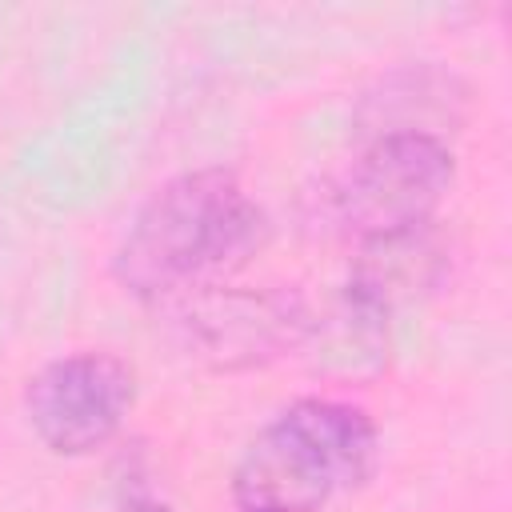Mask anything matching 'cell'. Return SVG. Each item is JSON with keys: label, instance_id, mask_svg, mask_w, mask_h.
<instances>
[{"label": "cell", "instance_id": "obj_4", "mask_svg": "<svg viewBox=\"0 0 512 512\" xmlns=\"http://www.w3.org/2000/svg\"><path fill=\"white\" fill-rule=\"evenodd\" d=\"M172 304V332L188 360L212 372H252L308 348L316 312L288 284H204Z\"/></svg>", "mask_w": 512, "mask_h": 512}, {"label": "cell", "instance_id": "obj_3", "mask_svg": "<svg viewBox=\"0 0 512 512\" xmlns=\"http://www.w3.org/2000/svg\"><path fill=\"white\" fill-rule=\"evenodd\" d=\"M456 180L448 140L420 132L368 136L356 160L328 184L320 212L356 248L428 228Z\"/></svg>", "mask_w": 512, "mask_h": 512}, {"label": "cell", "instance_id": "obj_6", "mask_svg": "<svg viewBox=\"0 0 512 512\" xmlns=\"http://www.w3.org/2000/svg\"><path fill=\"white\" fill-rule=\"evenodd\" d=\"M464 100H468V88L452 72L436 64H412V68H396L372 92H364L360 124H368L364 128L368 136L420 132V136L444 140V128L460 124Z\"/></svg>", "mask_w": 512, "mask_h": 512}, {"label": "cell", "instance_id": "obj_2", "mask_svg": "<svg viewBox=\"0 0 512 512\" xmlns=\"http://www.w3.org/2000/svg\"><path fill=\"white\" fill-rule=\"evenodd\" d=\"M380 456V432L360 404L304 396L280 408L232 464V512H324L360 488Z\"/></svg>", "mask_w": 512, "mask_h": 512}, {"label": "cell", "instance_id": "obj_1", "mask_svg": "<svg viewBox=\"0 0 512 512\" xmlns=\"http://www.w3.org/2000/svg\"><path fill=\"white\" fill-rule=\"evenodd\" d=\"M264 236L268 216L236 172L188 168L136 208L112 252V276L136 300L168 304L240 268Z\"/></svg>", "mask_w": 512, "mask_h": 512}, {"label": "cell", "instance_id": "obj_5", "mask_svg": "<svg viewBox=\"0 0 512 512\" xmlns=\"http://www.w3.org/2000/svg\"><path fill=\"white\" fill-rule=\"evenodd\" d=\"M24 420L52 456L108 448L136 408V372L108 348H80L40 364L24 384Z\"/></svg>", "mask_w": 512, "mask_h": 512}, {"label": "cell", "instance_id": "obj_7", "mask_svg": "<svg viewBox=\"0 0 512 512\" xmlns=\"http://www.w3.org/2000/svg\"><path fill=\"white\" fill-rule=\"evenodd\" d=\"M444 256L432 240V224L392 236V240H376V244H360L356 248V264L352 276L344 284V296L364 304L368 312L392 320L396 304L412 300L416 292L432 288L440 280Z\"/></svg>", "mask_w": 512, "mask_h": 512}]
</instances>
